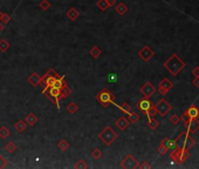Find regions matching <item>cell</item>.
Returning <instances> with one entry per match:
<instances>
[{
  "label": "cell",
  "instance_id": "31",
  "mask_svg": "<svg viewBox=\"0 0 199 169\" xmlns=\"http://www.w3.org/2000/svg\"><path fill=\"white\" fill-rule=\"evenodd\" d=\"M128 115H129V117H128V119H129L130 123H136V122H138V121H139V115H138L136 112H132V110H131V112L129 113V114H128Z\"/></svg>",
  "mask_w": 199,
  "mask_h": 169
},
{
  "label": "cell",
  "instance_id": "47",
  "mask_svg": "<svg viewBox=\"0 0 199 169\" xmlns=\"http://www.w3.org/2000/svg\"><path fill=\"white\" fill-rule=\"evenodd\" d=\"M107 1H108V5H109V7H111V6H115L116 0H107Z\"/></svg>",
  "mask_w": 199,
  "mask_h": 169
},
{
  "label": "cell",
  "instance_id": "37",
  "mask_svg": "<svg viewBox=\"0 0 199 169\" xmlns=\"http://www.w3.org/2000/svg\"><path fill=\"white\" fill-rule=\"evenodd\" d=\"M76 169H87L88 168V164L86 163V161L83 160H79V161L75 163V166H74Z\"/></svg>",
  "mask_w": 199,
  "mask_h": 169
},
{
  "label": "cell",
  "instance_id": "17",
  "mask_svg": "<svg viewBox=\"0 0 199 169\" xmlns=\"http://www.w3.org/2000/svg\"><path fill=\"white\" fill-rule=\"evenodd\" d=\"M162 146H164L168 150H172V149H176V140H170L169 138H165L161 142Z\"/></svg>",
  "mask_w": 199,
  "mask_h": 169
},
{
  "label": "cell",
  "instance_id": "5",
  "mask_svg": "<svg viewBox=\"0 0 199 169\" xmlns=\"http://www.w3.org/2000/svg\"><path fill=\"white\" fill-rule=\"evenodd\" d=\"M42 94H45L47 98L49 99V100L54 102L55 105H56V107L58 109L60 110V88H58V87H48V88H45L44 91H42Z\"/></svg>",
  "mask_w": 199,
  "mask_h": 169
},
{
  "label": "cell",
  "instance_id": "34",
  "mask_svg": "<svg viewBox=\"0 0 199 169\" xmlns=\"http://www.w3.org/2000/svg\"><path fill=\"white\" fill-rule=\"evenodd\" d=\"M9 136V129H8L6 126H2L0 127V138H6Z\"/></svg>",
  "mask_w": 199,
  "mask_h": 169
},
{
  "label": "cell",
  "instance_id": "4",
  "mask_svg": "<svg viewBox=\"0 0 199 169\" xmlns=\"http://www.w3.org/2000/svg\"><path fill=\"white\" fill-rule=\"evenodd\" d=\"M189 156H190V152L189 149H185V148H176V149H172V152L170 153L171 160L178 164L184 163L189 159Z\"/></svg>",
  "mask_w": 199,
  "mask_h": 169
},
{
  "label": "cell",
  "instance_id": "45",
  "mask_svg": "<svg viewBox=\"0 0 199 169\" xmlns=\"http://www.w3.org/2000/svg\"><path fill=\"white\" fill-rule=\"evenodd\" d=\"M192 75H193V77H199V67L198 66H196L194 68L192 69Z\"/></svg>",
  "mask_w": 199,
  "mask_h": 169
},
{
  "label": "cell",
  "instance_id": "40",
  "mask_svg": "<svg viewBox=\"0 0 199 169\" xmlns=\"http://www.w3.org/2000/svg\"><path fill=\"white\" fill-rule=\"evenodd\" d=\"M157 114V110H156V108H155V106H152V107L150 108L148 112L145 113V115L148 116V117H153V116Z\"/></svg>",
  "mask_w": 199,
  "mask_h": 169
},
{
  "label": "cell",
  "instance_id": "21",
  "mask_svg": "<svg viewBox=\"0 0 199 169\" xmlns=\"http://www.w3.org/2000/svg\"><path fill=\"white\" fill-rule=\"evenodd\" d=\"M115 11L117 14H120V16H124L127 12H128V6L124 4V2H120V4H117L115 6Z\"/></svg>",
  "mask_w": 199,
  "mask_h": 169
},
{
  "label": "cell",
  "instance_id": "48",
  "mask_svg": "<svg viewBox=\"0 0 199 169\" xmlns=\"http://www.w3.org/2000/svg\"><path fill=\"white\" fill-rule=\"evenodd\" d=\"M2 30H4V25L0 23V32H2Z\"/></svg>",
  "mask_w": 199,
  "mask_h": 169
},
{
  "label": "cell",
  "instance_id": "44",
  "mask_svg": "<svg viewBox=\"0 0 199 169\" xmlns=\"http://www.w3.org/2000/svg\"><path fill=\"white\" fill-rule=\"evenodd\" d=\"M157 152H158V154L159 155H165V154L168 153L169 150L165 148L164 146H162V145H159V147H158V149H157Z\"/></svg>",
  "mask_w": 199,
  "mask_h": 169
},
{
  "label": "cell",
  "instance_id": "18",
  "mask_svg": "<svg viewBox=\"0 0 199 169\" xmlns=\"http://www.w3.org/2000/svg\"><path fill=\"white\" fill-rule=\"evenodd\" d=\"M80 16V12L77 11V8L75 7H70L68 9V12H67V18H68L69 20H72V21H75L77 20V18Z\"/></svg>",
  "mask_w": 199,
  "mask_h": 169
},
{
  "label": "cell",
  "instance_id": "13",
  "mask_svg": "<svg viewBox=\"0 0 199 169\" xmlns=\"http://www.w3.org/2000/svg\"><path fill=\"white\" fill-rule=\"evenodd\" d=\"M186 131L189 133H194L199 129V120L198 119H190L186 123H184Z\"/></svg>",
  "mask_w": 199,
  "mask_h": 169
},
{
  "label": "cell",
  "instance_id": "15",
  "mask_svg": "<svg viewBox=\"0 0 199 169\" xmlns=\"http://www.w3.org/2000/svg\"><path fill=\"white\" fill-rule=\"evenodd\" d=\"M41 80H42V77H40L37 72H33L30 77H27V81L31 84V86L33 87H38L39 84H41Z\"/></svg>",
  "mask_w": 199,
  "mask_h": 169
},
{
  "label": "cell",
  "instance_id": "10",
  "mask_svg": "<svg viewBox=\"0 0 199 169\" xmlns=\"http://www.w3.org/2000/svg\"><path fill=\"white\" fill-rule=\"evenodd\" d=\"M173 87V84L169 80V79H163L161 82H159V86H158V92L161 93V95H166L169 93V91Z\"/></svg>",
  "mask_w": 199,
  "mask_h": 169
},
{
  "label": "cell",
  "instance_id": "35",
  "mask_svg": "<svg viewBox=\"0 0 199 169\" xmlns=\"http://www.w3.org/2000/svg\"><path fill=\"white\" fill-rule=\"evenodd\" d=\"M118 108L122 110V112H124V113H127V114H129L131 110V106L129 105V103H127V102H123L122 105H118Z\"/></svg>",
  "mask_w": 199,
  "mask_h": 169
},
{
  "label": "cell",
  "instance_id": "43",
  "mask_svg": "<svg viewBox=\"0 0 199 169\" xmlns=\"http://www.w3.org/2000/svg\"><path fill=\"white\" fill-rule=\"evenodd\" d=\"M8 164V161L4 157V156H1L0 155V169L1 168H5V167H7Z\"/></svg>",
  "mask_w": 199,
  "mask_h": 169
},
{
  "label": "cell",
  "instance_id": "24",
  "mask_svg": "<svg viewBox=\"0 0 199 169\" xmlns=\"http://www.w3.org/2000/svg\"><path fill=\"white\" fill-rule=\"evenodd\" d=\"M16 149H18V146L14 141H8L5 146V150L8 153H14V152H16Z\"/></svg>",
  "mask_w": 199,
  "mask_h": 169
},
{
  "label": "cell",
  "instance_id": "36",
  "mask_svg": "<svg viewBox=\"0 0 199 169\" xmlns=\"http://www.w3.org/2000/svg\"><path fill=\"white\" fill-rule=\"evenodd\" d=\"M77 110H79V106H77L75 102H70L68 106H67V112L72 113V114L76 113Z\"/></svg>",
  "mask_w": 199,
  "mask_h": 169
},
{
  "label": "cell",
  "instance_id": "22",
  "mask_svg": "<svg viewBox=\"0 0 199 169\" xmlns=\"http://www.w3.org/2000/svg\"><path fill=\"white\" fill-rule=\"evenodd\" d=\"M14 128L16 129L18 133H23V131H25V129L27 128V123L25 122V120H18V121L14 123Z\"/></svg>",
  "mask_w": 199,
  "mask_h": 169
},
{
  "label": "cell",
  "instance_id": "30",
  "mask_svg": "<svg viewBox=\"0 0 199 169\" xmlns=\"http://www.w3.org/2000/svg\"><path fill=\"white\" fill-rule=\"evenodd\" d=\"M65 86H68L66 80H65V77H60L54 82V87H58V88H61V87H65Z\"/></svg>",
  "mask_w": 199,
  "mask_h": 169
},
{
  "label": "cell",
  "instance_id": "7",
  "mask_svg": "<svg viewBox=\"0 0 199 169\" xmlns=\"http://www.w3.org/2000/svg\"><path fill=\"white\" fill-rule=\"evenodd\" d=\"M59 74H56L55 72H54L53 69H49L48 72H47L46 74L42 77V80H41V84H45V88H48V87H52L54 86V82H55V80L56 79H59Z\"/></svg>",
  "mask_w": 199,
  "mask_h": 169
},
{
  "label": "cell",
  "instance_id": "16",
  "mask_svg": "<svg viewBox=\"0 0 199 169\" xmlns=\"http://www.w3.org/2000/svg\"><path fill=\"white\" fill-rule=\"evenodd\" d=\"M184 113L189 116L190 119H198L199 117V108L196 107V106H191V107L187 108Z\"/></svg>",
  "mask_w": 199,
  "mask_h": 169
},
{
  "label": "cell",
  "instance_id": "14",
  "mask_svg": "<svg viewBox=\"0 0 199 169\" xmlns=\"http://www.w3.org/2000/svg\"><path fill=\"white\" fill-rule=\"evenodd\" d=\"M129 124H130V121H129V119L128 117H124V116H121V117H118L117 120H116L115 122V126L120 129V131H124L128 127H129Z\"/></svg>",
  "mask_w": 199,
  "mask_h": 169
},
{
  "label": "cell",
  "instance_id": "33",
  "mask_svg": "<svg viewBox=\"0 0 199 169\" xmlns=\"http://www.w3.org/2000/svg\"><path fill=\"white\" fill-rule=\"evenodd\" d=\"M102 156H103V152H102L100 148H95L92 152V157L93 159H95V160H100Z\"/></svg>",
  "mask_w": 199,
  "mask_h": 169
},
{
  "label": "cell",
  "instance_id": "2",
  "mask_svg": "<svg viewBox=\"0 0 199 169\" xmlns=\"http://www.w3.org/2000/svg\"><path fill=\"white\" fill-rule=\"evenodd\" d=\"M117 138H118V134H117L110 126H107V127L99 134V138L104 143V146H110Z\"/></svg>",
  "mask_w": 199,
  "mask_h": 169
},
{
  "label": "cell",
  "instance_id": "26",
  "mask_svg": "<svg viewBox=\"0 0 199 169\" xmlns=\"http://www.w3.org/2000/svg\"><path fill=\"white\" fill-rule=\"evenodd\" d=\"M194 143H196V141H194V138H191L190 136V134L186 136V140H185V143H184V148L185 149H191L192 147L194 146Z\"/></svg>",
  "mask_w": 199,
  "mask_h": 169
},
{
  "label": "cell",
  "instance_id": "49",
  "mask_svg": "<svg viewBox=\"0 0 199 169\" xmlns=\"http://www.w3.org/2000/svg\"><path fill=\"white\" fill-rule=\"evenodd\" d=\"M2 14H4V13H2L1 11H0V20H1V18H2Z\"/></svg>",
  "mask_w": 199,
  "mask_h": 169
},
{
  "label": "cell",
  "instance_id": "12",
  "mask_svg": "<svg viewBox=\"0 0 199 169\" xmlns=\"http://www.w3.org/2000/svg\"><path fill=\"white\" fill-rule=\"evenodd\" d=\"M141 93L143 94V96L150 98V96H152L153 94L156 93V87L151 82H145L141 87Z\"/></svg>",
  "mask_w": 199,
  "mask_h": 169
},
{
  "label": "cell",
  "instance_id": "32",
  "mask_svg": "<svg viewBox=\"0 0 199 169\" xmlns=\"http://www.w3.org/2000/svg\"><path fill=\"white\" fill-rule=\"evenodd\" d=\"M9 48V42L6 39H0V52H6Z\"/></svg>",
  "mask_w": 199,
  "mask_h": 169
},
{
  "label": "cell",
  "instance_id": "23",
  "mask_svg": "<svg viewBox=\"0 0 199 169\" xmlns=\"http://www.w3.org/2000/svg\"><path fill=\"white\" fill-rule=\"evenodd\" d=\"M158 126H159V122L155 119V116H153V117H148V127H149L150 129L155 131V129L158 128Z\"/></svg>",
  "mask_w": 199,
  "mask_h": 169
},
{
  "label": "cell",
  "instance_id": "3",
  "mask_svg": "<svg viewBox=\"0 0 199 169\" xmlns=\"http://www.w3.org/2000/svg\"><path fill=\"white\" fill-rule=\"evenodd\" d=\"M95 99H96V101H99L103 107H108L110 103L115 102V95L110 92L108 88H103L102 91H100L97 93Z\"/></svg>",
  "mask_w": 199,
  "mask_h": 169
},
{
  "label": "cell",
  "instance_id": "20",
  "mask_svg": "<svg viewBox=\"0 0 199 169\" xmlns=\"http://www.w3.org/2000/svg\"><path fill=\"white\" fill-rule=\"evenodd\" d=\"M25 122L27 123V126L33 127L35 123L38 122V116L35 115L34 113H30V114H27V116L25 117Z\"/></svg>",
  "mask_w": 199,
  "mask_h": 169
},
{
  "label": "cell",
  "instance_id": "46",
  "mask_svg": "<svg viewBox=\"0 0 199 169\" xmlns=\"http://www.w3.org/2000/svg\"><path fill=\"white\" fill-rule=\"evenodd\" d=\"M192 84L196 86L197 88H199V77H196L193 80H192Z\"/></svg>",
  "mask_w": 199,
  "mask_h": 169
},
{
  "label": "cell",
  "instance_id": "19",
  "mask_svg": "<svg viewBox=\"0 0 199 169\" xmlns=\"http://www.w3.org/2000/svg\"><path fill=\"white\" fill-rule=\"evenodd\" d=\"M190 133L186 131H184V133H182L178 138H176V146L177 148H184V143H185V140H186V136L189 135Z\"/></svg>",
  "mask_w": 199,
  "mask_h": 169
},
{
  "label": "cell",
  "instance_id": "8",
  "mask_svg": "<svg viewBox=\"0 0 199 169\" xmlns=\"http://www.w3.org/2000/svg\"><path fill=\"white\" fill-rule=\"evenodd\" d=\"M155 108L157 110V114H159L161 116H165L171 110L172 107H171V105L165 99H161V100L157 102V105L155 106Z\"/></svg>",
  "mask_w": 199,
  "mask_h": 169
},
{
  "label": "cell",
  "instance_id": "41",
  "mask_svg": "<svg viewBox=\"0 0 199 169\" xmlns=\"http://www.w3.org/2000/svg\"><path fill=\"white\" fill-rule=\"evenodd\" d=\"M9 20H11V16H8V14H6V13H4V14H2V18H1V20H0V23L5 26V25H7V23H9Z\"/></svg>",
  "mask_w": 199,
  "mask_h": 169
},
{
  "label": "cell",
  "instance_id": "29",
  "mask_svg": "<svg viewBox=\"0 0 199 169\" xmlns=\"http://www.w3.org/2000/svg\"><path fill=\"white\" fill-rule=\"evenodd\" d=\"M96 6H97V8L99 9H101V11H107L108 8H109V5H108V1L107 0H99L97 2H96Z\"/></svg>",
  "mask_w": 199,
  "mask_h": 169
},
{
  "label": "cell",
  "instance_id": "28",
  "mask_svg": "<svg viewBox=\"0 0 199 169\" xmlns=\"http://www.w3.org/2000/svg\"><path fill=\"white\" fill-rule=\"evenodd\" d=\"M90 55H92L94 59H97V58H100L101 56V54H102V51H101V48L97 46H94L92 47V49H90Z\"/></svg>",
  "mask_w": 199,
  "mask_h": 169
},
{
  "label": "cell",
  "instance_id": "9",
  "mask_svg": "<svg viewBox=\"0 0 199 169\" xmlns=\"http://www.w3.org/2000/svg\"><path fill=\"white\" fill-rule=\"evenodd\" d=\"M153 54H155V52H153L149 46H143L139 51H138V56L145 62H148L151 58H152Z\"/></svg>",
  "mask_w": 199,
  "mask_h": 169
},
{
  "label": "cell",
  "instance_id": "1",
  "mask_svg": "<svg viewBox=\"0 0 199 169\" xmlns=\"http://www.w3.org/2000/svg\"><path fill=\"white\" fill-rule=\"evenodd\" d=\"M163 66L168 69L172 75L176 77V75L179 74V72L185 67V62H184L177 54H172L168 60L163 63Z\"/></svg>",
  "mask_w": 199,
  "mask_h": 169
},
{
  "label": "cell",
  "instance_id": "27",
  "mask_svg": "<svg viewBox=\"0 0 199 169\" xmlns=\"http://www.w3.org/2000/svg\"><path fill=\"white\" fill-rule=\"evenodd\" d=\"M58 148H59L61 152H65V150H67L69 148V142L67 140L62 138V140H60V141L58 142Z\"/></svg>",
  "mask_w": 199,
  "mask_h": 169
},
{
  "label": "cell",
  "instance_id": "42",
  "mask_svg": "<svg viewBox=\"0 0 199 169\" xmlns=\"http://www.w3.org/2000/svg\"><path fill=\"white\" fill-rule=\"evenodd\" d=\"M138 168H141V169H150V168H151V164H150L149 162L143 161L142 163H138Z\"/></svg>",
  "mask_w": 199,
  "mask_h": 169
},
{
  "label": "cell",
  "instance_id": "6",
  "mask_svg": "<svg viewBox=\"0 0 199 169\" xmlns=\"http://www.w3.org/2000/svg\"><path fill=\"white\" fill-rule=\"evenodd\" d=\"M120 166H121V168H124V169H135V168H138V161L134 155L129 154V155H127L122 161H121Z\"/></svg>",
  "mask_w": 199,
  "mask_h": 169
},
{
  "label": "cell",
  "instance_id": "38",
  "mask_svg": "<svg viewBox=\"0 0 199 169\" xmlns=\"http://www.w3.org/2000/svg\"><path fill=\"white\" fill-rule=\"evenodd\" d=\"M40 8H41L42 11H48V9L51 8V2H49L48 0H42V1L40 2Z\"/></svg>",
  "mask_w": 199,
  "mask_h": 169
},
{
  "label": "cell",
  "instance_id": "25",
  "mask_svg": "<svg viewBox=\"0 0 199 169\" xmlns=\"http://www.w3.org/2000/svg\"><path fill=\"white\" fill-rule=\"evenodd\" d=\"M70 94H72V89L69 88L68 86H65V87L60 88V99H66Z\"/></svg>",
  "mask_w": 199,
  "mask_h": 169
},
{
  "label": "cell",
  "instance_id": "39",
  "mask_svg": "<svg viewBox=\"0 0 199 169\" xmlns=\"http://www.w3.org/2000/svg\"><path fill=\"white\" fill-rule=\"evenodd\" d=\"M170 122L172 123L173 126H177L178 123L180 122V116L176 115V114H175V115H172V116H171V119H170Z\"/></svg>",
  "mask_w": 199,
  "mask_h": 169
},
{
  "label": "cell",
  "instance_id": "11",
  "mask_svg": "<svg viewBox=\"0 0 199 169\" xmlns=\"http://www.w3.org/2000/svg\"><path fill=\"white\" fill-rule=\"evenodd\" d=\"M152 106H153V103L149 100V98H145V96H144L143 99H141V100L136 103V107H137L141 112H143V113H146Z\"/></svg>",
  "mask_w": 199,
  "mask_h": 169
}]
</instances>
